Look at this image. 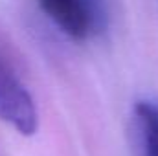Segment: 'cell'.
<instances>
[{"label":"cell","mask_w":158,"mask_h":156,"mask_svg":"<svg viewBox=\"0 0 158 156\" xmlns=\"http://www.w3.org/2000/svg\"><path fill=\"white\" fill-rule=\"evenodd\" d=\"M0 119L22 136L39 129V110L33 96L19 77L11 61L0 51Z\"/></svg>","instance_id":"obj_1"},{"label":"cell","mask_w":158,"mask_h":156,"mask_svg":"<svg viewBox=\"0 0 158 156\" xmlns=\"http://www.w3.org/2000/svg\"><path fill=\"white\" fill-rule=\"evenodd\" d=\"M40 11L55 28L72 40H86L96 28V7L92 0H37Z\"/></svg>","instance_id":"obj_2"},{"label":"cell","mask_w":158,"mask_h":156,"mask_svg":"<svg viewBox=\"0 0 158 156\" xmlns=\"http://www.w3.org/2000/svg\"><path fill=\"white\" fill-rule=\"evenodd\" d=\"M132 121L142 156H158V101L155 99L136 101Z\"/></svg>","instance_id":"obj_3"}]
</instances>
